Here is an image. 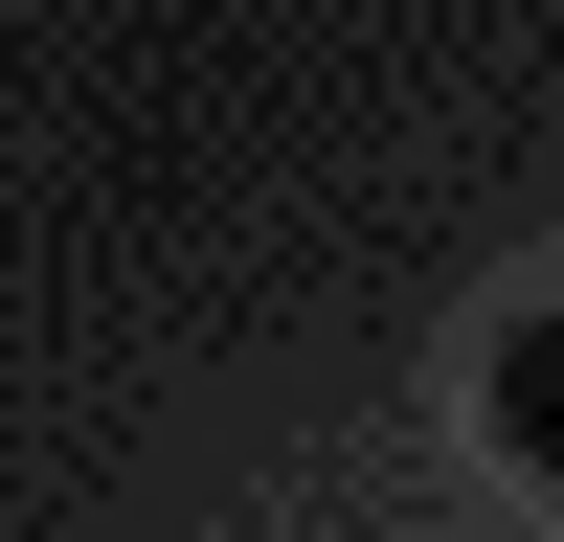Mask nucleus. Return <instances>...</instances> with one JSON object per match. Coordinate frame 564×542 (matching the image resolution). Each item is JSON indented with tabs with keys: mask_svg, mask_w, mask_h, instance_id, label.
Listing matches in <instances>:
<instances>
[{
	"mask_svg": "<svg viewBox=\"0 0 564 542\" xmlns=\"http://www.w3.org/2000/svg\"><path fill=\"white\" fill-rule=\"evenodd\" d=\"M497 452H520V475H564V294L497 339Z\"/></svg>",
	"mask_w": 564,
	"mask_h": 542,
	"instance_id": "f257e3e1",
	"label": "nucleus"
}]
</instances>
